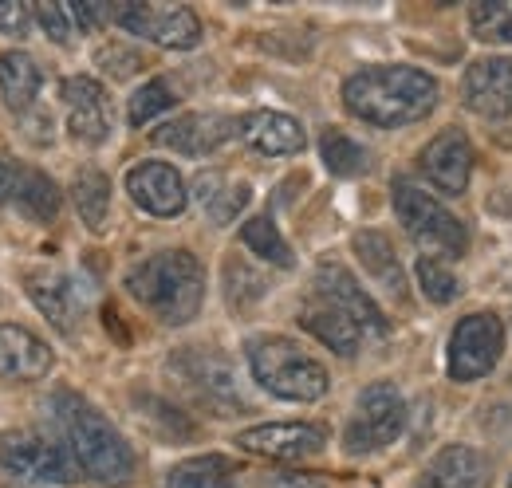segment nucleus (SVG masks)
Listing matches in <instances>:
<instances>
[{"instance_id":"f257e3e1","label":"nucleus","mask_w":512,"mask_h":488,"mask_svg":"<svg viewBox=\"0 0 512 488\" xmlns=\"http://www.w3.org/2000/svg\"><path fill=\"white\" fill-rule=\"evenodd\" d=\"M343 107L367 126L398 130L430 119V111L438 107V79L406 63L363 67L343 83Z\"/></svg>"},{"instance_id":"f03ea898","label":"nucleus","mask_w":512,"mask_h":488,"mask_svg":"<svg viewBox=\"0 0 512 488\" xmlns=\"http://www.w3.org/2000/svg\"><path fill=\"white\" fill-rule=\"evenodd\" d=\"M127 292L166 327H186L205 304V268L186 248H166L127 272Z\"/></svg>"},{"instance_id":"7ed1b4c3","label":"nucleus","mask_w":512,"mask_h":488,"mask_svg":"<svg viewBox=\"0 0 512 488\" xmlns=\"http://www.w3.org/2000/svg\"><path fill=\"white\" fill-rule=\"evenodd\" d=\"M56 414L75 465L99 485H127L134 477V449L123 441V433L75 394H60Z\"/></svg>"},{"instance_id":"20e7f679","label":"nucleus","mask_w":512,"mask_h":488,"mask_svg":"<svg viewBox=\"0 0 512 488\" xmlns=\"http://www.w3.org/2000/svg\"><path fill=\"white\" fill-rule=\"evenodd\" d=\"M245 355H249V370H253L256 386L268 390L272 398L320 402L327 386H331L327 366L284 335H256V339H249Z\"/></svg>"},{"instance_id":"39448f33","label":"nucleus","mask_w":512,"mask_h":488,"mask_svg":"<svg viewBox=\"0 0 512 488\" xmlns=\"http://www.w3.org/2000/svg\"><path fill=\"white\" fill-rule=\"evenodd\" d=\"M390 189H394V213H398L406 237L418 244L426 256H434V260H457L465 252V244H469L465 225L449 213L430 189L406 182V178H394Z\"/></svg>"},{"instance_id":"423d86ee","label":"nucleus","mask_w":512,"mask_h":488,"mask_svg":"<svg viewBox=\"0 0 512 488\" xmlns=\"http://www.w3.org/2000/svg\"><path fill=\"white\" fill-rule=\"evenodd\" d=\"M115 24L138 40H150V44L174 48V52H190L201 44V20L186 4L127 0V4H115Z\"/></svg>"},{"instance_id":"0eeeda50","label":"nucleus","mask_w":512,"mask_h":488,"mask_svg":"<svg viewBox=\"0 0 512 488\" xmlns=\"http://www.w3.org/2000/svg\"><path fill=\"white\" fill-rule=\"evenodd\" d=\"M0 469L24 481H40V485H75L79 481V465L64 445L40 437V433H4L0 437Z\"/></svg>"},{"instance_id":"6e6552de","label":"nucleus","mask_w":512,"mask_h":488,"mask_svg":"<svg viewBox=\"0 0 512 488\" xmlns=\"http://www.w3.org/2000/svg\"><path fill=\"white\" fill-rule=\"evenodd\" d=\"M406 426V402L398 394L394 382H371L359 402H355V418L347 422V453H375L390 445Z\"/></svg>"},{"instance_id":"1a4fd4ad","label":"nucleus","mask_w":512,"mask_h":488,"mask_svg":"<svg viewBox=\"0 0 512 488\" xmlns=\"http://www.w3.org/2000/svg\"><path fill=\"white\" fill-rule=\"evenodd\" d=\"M505 351V323L501 315L477 311L465 315L449 335V378L453 382H477L485 378Z\"/></svg>"},{"instance_id":"9d476101","label":"nucleus","mask_w":512,"mask_h":488,"mask_svg":"<svg viewBox=\"0 0 512 488\" xmlns=\"http://www.w3.org/2000/svg\"><path fill=\"white\" fill-rule=\"evenodd\" d=\"M237 445L264 461H308L323 453L327 429L316 422H268L237 433Z\"/></svg>"},{"instance_id":"9b49d317","label":"nucleus","mask_w":512,"mask_h":488,"mask_svg":"<svg viewBox=\"0 0 512 488\" xmlns=\"http://www.w3.org/2000/svg\"><path fill=\"white\" fill-rule=\"evenodd\" d=\"M233 134H241V122L217 111H193L182 119H170L154 130V146H166L182 158H205L217 146H225Z\"/></svg>"},{"instance_id":"f8f14e48","label":"nucleus","mask_w":512,"mask_h":488,"mask_svg":"<svg viewBox=\"0 0 512 488\" xmlns=\"http://www.w3.org/2000/svg\"><path fill=\"white\" fill-rule=\"evenodd\" d=\"M67 107V134L83 146H99L111 134V99L91 75H71L60 83Z\"/></svg>"},{"instance_id":"ddd939ff","label":"nucleus","mask_w":512,"mask_h":488,"mask_svg":"<svg viewBox=\"0 0 512 488\" xmlns=\"http://www.w3.org/2000/svg\"><path fill=\"white\" fill-rule=\"evenodd\" d=\"M461 99L481 119H512V56L469 63L461 79Z\"/></svg>"},{"instance_id":"4468645a","label":"nucleus","mask_w":512,"mask_h":488,"mask_svg":"<svg viewBox=\"0 0 512 488\" xmlns=\"http://www.w3.org/2000/svg\"><path fill=\"white\" fill-rule=\"evenodd\" d=\"M127 193L138 209H146L150 217H178L190 201V189L182 182V174L170 162H142L127 174Z\"/></svg>"},{"instance_id":"2eb2a0df","label":"nucleus","mask_w":512,"mask_h":488,"mask_svg":"<svg viewBox=\"0 0 512 488\" xmlns=\"http://www.w3.org/2000/svg\"><path fill=\"white\" fill-rule=\"evenodd\" d=\"M316 296L327 300L331 307H339L343 315H351L367 335H386V315L343 264H320L316 268Z\"/></svg>"},{"instance_id":"dca6fc26","label":"nucleus","mask_w":512,"mask_h":488,"mask_svg":"<svg viewBox=\"0 0 512 488\" xmlns=\"http://www.w3.org/2000/svg\"><path fill=\"white\" fill-rule=\"evenodd\" d=\"M422 174L430 178L434 189H442L449 197H461L469 189V174H473V146L469 138L449 126L442 130L426 150H422Z\"/></svg>"},{"instance_id":"f3484780","label":"nucleus","mask_w":512,"mask_h":488,"mask_svg":"<svg viewBox=\"0 0 512 488\" xmlns=\"http://www.w3.org/2000/svg\"><path fill=\"white\" fill-rule=\"evenodd\" d=\"M178 370L186 374L197 398H205L209 406H217V414H245V398L237 394V382H233V370L221 355H182Z\"/></svg>"},{"instance_id":"a211bd4d","label":"nucleus","mask_w":512,"mask_h":488,"mask_svg":"<svg viewBox=\"0 0 512 488\" xmlns=\"http://www.w3.org/2000/svg\"><path fill=\"white\" fill-rule=\"evenodd\" d=\"M52 370V347L20 323H0V378L32 382Z\"/></svg>"},{"instance_id":"6ab92c4d","label":"nucleus","mask_w":512,"mask_h":488,"mask_svg":"<svg viewBox=\"0 0 512 488\" xmlns=\"http://www.w3.org/2000/svg\"><path fill=\"white\" fill-rule=\"evenodd\" d=\"M241 138L249 150L264 154V158H288L308 146L300 119H292L284 111H253L249 119H241Z\"/></svg>"},{"instance_id":"aec40b11","label":"nucleus","mask_w":512,"mask_h":488,"mask_svg":"<svg viewBox=\"0 0 512 488\" xmlns=\"http://www.w3.org/2000/svg\"><path fill=\"white\" fill-rule=\"evenodd\" d=\"M489 485V461L473 445H446L414 488H485Z\"/></svg>"},{"instance_id":"412c9836","label":"nucleus","mask_w":512,"mask_h":488,"mask_svg":"<svg viewBox=\"0 0 512 488\" xmlns=\"http://www.w3.org/2000/svg\"><path fill=\"white\" fill-rule=\"evenodd\" d=\"M8 201H12L24 217H32V221H40V225H52V221L60 217V209H64L60 185L52 182L44 170H36V166H12Z\"/></svg>"},{"instance_id":"4be33fe9","label":"nucleus","mask_w":512,"mask_h":488,"mask_svg":"<svg viewBox=\"0 0 512 488\" xmlns=\"http://www.w3.org/2000/svg\"><path fill=\"white\" fill-rule=\"evenodd\" d=\"M300 327L308 331V335H316L323 347H331L335 355H343V359H351L355 351H359V343H363V327L351 319V315H343L339 307H331L327 300H312V304L300 307Z\"/></svg>"},{"instance_id":"5701e85b","label":"nucleus","mask_w":512,"mask_h":488,"mask_svg":"<svg viewBox=\"0 0 512 488\" xmlns=\"http://www.w3.org/2000/svg\"><path fill=\"white\" fill-rule=\"evenodd\" d=\"M24 288H28L32 304L44 311V319L56 331H64V335L75 331V323H79V292H75V284L67 280L64 272H32Z\"/></svg>"},{"instance_id":"b1692460","label":"nucleus","mask_w":512,"mask_h":488,"mask_svg":"<svg viewBox=\"0 0 512 488\" xmlns=\"http://www.w3.org/2000/svg\"><path fill=\"white\" fill-rule=\"evenodd\" d=\"M193 197H197V205L205 209V217L213 221V225H229L245 205H249V185L245 182H229L221 170H205V174H197V182H193Z\"/></svg>"},{"instance_id":"393cba45","label":"nucleus","mask_w":512,"mask_h":488,"mask_svg":"<svg viewBox=\"0 0 512 488\" xmlns=\"http://www.w3.org/2000/svg\"><path fill=\"white\" fill-rule=\"evenodd\" d=\"M0 95L8 103V111L24 115L36 107L40 95V67L24 52H0Z\"/></svg>"},{"instance_id":"a878e982","label":"nucleus","mask_w":512,"mask_h":488,"mask_svg":"<svg viewBox=\"0 0 512 488\" xmlns=\"http://www.w3.org/2000/svg\"><path fill=\"white\" fill-rule=\"evenodd\" d=\"M355 256L363 260L367 276H371L375 284H383L390 296H402V292H406V284H402V264H398V252L390 248V237H386V233H375V229H367V233H355Z\"/></svg>"},{"instance_id":"bb28decb","label":"nucleus","mask_w":512,"mask_h":488,"mask_svg":"<svg viewBox=\"0 0 512 488\" xmlns=\"http://www.w3.org/2000/svg\"><path fill=\"white\" fill-rule=\"evenodd\" d=\"M71 197H75V209H79L83 225L91 233H103L107 217H111V182H107V174L95 170V166L79 170L75 182H71Z\"/></svg>"},{"instance_id":"cd10ccee","label":"nucleus","mask_w":512,"mask_h":488,"mask_svg":"<svg viewBox=\"0 0 512 488\" xmlns=\"http://www.w3.org/2000/svg\"><path fill=\"white\" fill-rule=\"evenodd\" d=\"M166 488H237V465L209 453V457H190L170 469Z\"/></svg>"},{"instance_id":"c85d7f7f","label":"nucleus","mask_w":512,"mask_h":488,"mask_svg":"<svg viewBox=\"0 0 512 488\" xmlns=\"http://www.w3.org/2000/svg\"><path fill=\"white\" fill-rule=\"evenodd\" d=\"M320 158L335 178H359V174H367V166H371V154H367L351 134H343V130H327V134H323Z\"/></svg>"},{"instance_id":"c756f323","label":"nucleus","mask_w":512,"mask_h":488,"mask_svg":"<svg viewBox=\"0 0 512 488\" xmlns=\"http://www.w3.org/2000/svg\"><path fill=\"white\" fill-rule=\"evenodd\" d=\"M469 28L481 44H512V0H477L469 8Z\"/></svg>"},{"instance_id":"7c9ffc66","label":"nucleus","mask_w":512,"mask_h":488,"mask_svg":"<svg viewBox=\"0 0 512 488\" xmlns=\"http://www.w3.org/2000/svg\"><path fill=\"white\" fill-rule=\"evenodd\" d=\"M241 241H245L249 252H256L260 260H268V264H276V268H292V264H296V256H292L288 241L280 237V229H276L268 217H253V221H245Z\"/></svg>"},{"instance_id":"2f4dec72","label":"nucleus","mask_w":512,"mask_h":488,"mask_svg":"<svg viewBox=\"0 0 512 488\" xmlns=\"http://www.w3.org/2000/svg\"><path fill=\"white\" fill-rule=\"evenodd\" d=\"M174 103H178L174 87H170L166 79H150V83H142V87L130 95L127 119H130V126H146V122L158 119L162 111H170Z\"/></svg>"},{"instance_id":"473e14b6","label":"nucleus","mask_w":512,"mask_h":488,"mask_svg":"<svg viewBox=\"0 0 512 488\" xmlns=\"http://www.w3.org/2000/svg\"><path fill=\"white\" fill-rule=\"evenodd\" d=\"M414 272H418V284H422V296L430 300V304H453L457 300V292H461V284H457V276L449 272L446 260H434V256H418V264H414Z\"/></svg>"},{"instance_id":"72a5a7b5","label":"nucleus","mask_w":512,"mask_h":488,"mask_svg":"<svg viewBox=\"0 0 512 488\" xmlns=\"http://www.w3.org/2000/svg\"><path fill=\"white\" fill-rule=\"evenodd\" d=\"M32 16L40 20V28H44V36H48L52 44H60V48H67V44H71V32H75V24H71V16H67L64 4L40 0V4L32 8Z\"/></svg>"},{"instance_id":"f704fd0d","label":"nucleus","mask_w":512,"mask_h":488,"mask_svg":"<svg viewBox=\"0 0 512 488\" xmlns=\"http://www.w3.org/2000/svg\"><path fill=\"white\" fill-rule=\"evenodd\" d=\"M32 32V8L24 0H0V36L24 40Z\"/></svg>"},{"instance_id":"c9c22d12","label":"nucleus","mask_w":512,"mask_h":488,"mask_svg":"<svg viewBox=\"0 0 512 488\" xmlns=\"http://www.w3.org/2000/svg\"><path fill=\"white\" fill-rule=\"evenodd\" d=\"M99 67L107 71V75H115V79H130L138 67H142V56L138 52H130L123 44H107V48H99Z\"/></svg>"},{"instance_id":"e433bc0d","label":"nucleus","mask_w":512,"mask_h":488,"mask_svg":"<svg viewBox=\"0 0 512 488\" xmlns=\"http://www.w3.org/2000/svg\"><path fill=\"white\" fill-rule=\"evenodd\" d=\"M67 16H71L75 32H95L103 20H115V8L91 4V0H75V4H67Z\"/></svg>"},{"instance_id":"4c0bfd02","label":"nucleus","mask_w":512,"mask_h":488,"mask_svg":"<svg viewBox=\"0 0 512 488\" xmlns=\"http://www.w3.org/2000/svg\"><path fill=\"white\" fill-rule=\"evenodd\" d=\"M260 488H327V485L316 481V477H304V473H276V477H268Z\"/></svg>"},{"instance_id":"58836bf2","label":"nucleus","mask_w":512,"mask_h":488,"mask_svg":"<svg viewBox=\"0 0 512 488\" xmlns=\"http://www.w3.org/2000/svg\"><path fill=\"white\" fill-rule=\"evenodd\" d=\"M8 182H12V162L0 158V209H4V201H8Z\"/></svg>"}]
</instances>
